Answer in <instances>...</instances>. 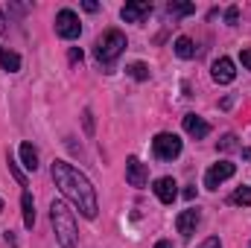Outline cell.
<instances>
[{"mask_svg": "<svg viewBox=\"0 0 251 248\" xmlns=\"http://www.w3.org/2000/svg\"><path fill=\"white\" fill-rule=\"evenodd\" d=\"M85 9H88V12H97V9H100V6H97V3H94V0H85Z\"/></svg>", "mask_w": 251, "mask_h": 248, "instance_id": "cell-26", "label": "cell"}, {"mask_svg": "<svg viewBox=\"0 0 251 248\" xmlns=\"http://www.w3.org/2000/svg\"><path fill=\"white\" fill-rule=\"evenodd\" d=\"M53 181L62 190L64 198H67L85 219H94V216H97V210H100V204H97V190L88 181L85 173H79V170H76L73 164H67V161H56V164H53Z\"/></svg>", "mask_w": 251, "mask_h": 248, "instance_id": "cell-1", "label": "cell"}, {"mask_svg": "<svg viewBox=\"0 0 251 248\" xmlns=\"http://www.w3.org/2000/svg\"><path fill=\"white\" fill-rule=\"evenodd\" d=\"M50 219H53V231H56V240L62 248H76L79 240V231H76V219L70 213V207L64 201H53L50 204Z\"/></svg>", "mask_w": 251, "mask_h": 248, "instance_id": "cell-2", "label": "cell"}, {"mask_svg": "<svg viewBox=\"0 0 251 248\" xmlns=\"http://www.w3.org/2000/svg\"><path fill=\"white\" fill-rule=\"evenodd\" d=\"M155 248H176L173 243H167V240H161V243H155Z\"/></svg>", "mask_w": 251, "mask_h": 248, "instance_id": "cell-29", "label": "cell"}, {"mask_svg": "<svg viewBox=\"0 0 251 248\" xmlns=\"http://www.w3.org/2000/svg\"><path fill=\"white\" fill-rule=\"evenodd\" d=\"M184 131H187L190 137L201 140V137H207V134H210V125L204 123L199 114H187V117H184Z\"/></svg>", "mask_w": 251, "mask_h": 248, "instance_id": "cell-12", "label": "cell"}, {"mask_svg": "<svg viewBox=\"0 0 251 248\" xmlns=\"http://www.w3.org/2000/svg\"><path fill=\"white\" fill-rule=\"evenodd\" d=\"M210 76H213V82L216 85H231L234 79H237V67H234V62L231 59H216L213 62V67H210Z\"/></svg>", "mask_w": 251, "mask_h": 248, "instance_id": "cell-8", "label": "cell"}, {"mask_svg": "<svg viewBox=\"0 0 251 248\" xmlns=\"http://www.w3.org/2000/svg\"><path fill=\"white\" fill-rule=\"evenodd\" d=\"M9 170H12V175H15V178H18V184H21V187H26V178H24V173H21V170H18V164H15V161H12V155H9Z\"/></svg>", "mask_w": 251, "mask_h": 248, "instance_id": "cell-21", "label": "cell"}, {"mask_svg": "<svg viewBox=\"0 0 251 248\" xmlns=\"http://www.w3.org/2000/svg\"><path fill=\"white\" fill-rule=\"evenodd\" d=\"M152 152H155V158H161V161H173V158L181 155V137H178V134H170V131H161V134L152 140Z\"/></svg>", "mask_w": 251, "mask_h": 248, "instance_id": "cell-4", "label": "cell"}, {"mask_svg": "<svg viewBox=\"0 0 251 248\" xmlns=\"http://www.w3.org/2000/svg\"><path fill=\"white\" fill-rule=\"evenodd\" d=\"M176 56H178V59H193V56H196V44L190 41L187 35H181V38L176 41Z\"/></svg>", "mask_w": 251, "mask_h": 248, "instance_id": "cell-16", "label": "cell"}, {"mask_svg": "<svg viewBox=\"0 0 251 248\" xmlns=\"http://www.w3.org/2000/svg\"><path fill=\"white\" fill-rule=\"evenodd\" d=\"M70 62H73V64L82 62V50H76V47H73V50H70Z\"/></svg>", "mask_w": 251, "mask_h": 248, "instance_id": "cell-25", "label": "cell"}, {"mask_svg": "<svg viewBox=\"0 0 251 248\" xmlns=\"http://www.w3.org/2000/svg\"><path fill=\"white\" fill-rule=\"evenodd\" d=\"M155 196H158L164 204H173L176 196H178V184H176V178H170V175L158 178V181H155Z\"/></svg>", "mask_w": 251, "mask_h": 248, "instance_id": "cell-11", "label": "cell"}, {"mask_svg": "<svg viewBox=\"0 0 251 248\" xmlns=\"http://www.w3.org/2000/svg\"><path fill=\"white\" fill-rule=\"evenodd\" d=\"M231 201H234V204H243V207H249L251 204V187H237V190H234V196H231Z\"/></svg>", "mask_w": 251, "mask_h": 248, "instance_id": "cell-17", "label": "cell"}, {"mask_svg": "<svg viewBox=\"0 0 251 248\" xmlns=\"http://www.w3.org/2000/svg\"><path fill=\"white\" fill-rule=\"evenodd\" d=\"M249 248H251V246H249Z\"/></svg>", "mask_w": 251, "mask_h": 248, "instance_id": "cell-31", "label": "cell"}, {"mask_svg": "<svg viewBox=\"0 0 251 248\" xmlns=\"http://www.w3.org/2000/svg\"><path fill=\"white\" fill-rule=\"evenodd\" d=\"M240 59H243V67L251 70V47H249V50H243V56H240Z\"/></svg>", "mask_w": 251, "mask_h": 248, "instance_id": "cell-24", "label": "cell"}, {"mask_svg": "<svg viewBox=\"0 0 251 248\" xmlns=\"http://www.w3.org/2000/svg\"><path fill=\"white\" fill-rule=\"evenodd\" d=\"M225 21H228V24H231V26H234V24H237V21H240V9H237V6H231V9H228V12H225Z\"/></svg>", "mask_w": 251, "mask_h": 248, "instance_id": "cell-22", "label": "cell"}, {"mask_svg": "<svg viewBox=\"0 0 251 248\" xmlns=\"http://www.w3.org/2000/svg\"><path fill=\"white\" fill-rule=\"evenodd\" d=\"M0 32H9V26H6V18H3V12H0Z\"/></svg>", "mask_w": 251, "mask_h": 248, "instance_id": "cell-28", "label": "cell"}, {"mask_svg": "<svg viewBox=\"0 0 251 248\" xmlns=\"http://www.w3.org/2000/svg\"><path fill=\"white\" fill-rule=\"evenodd\" d=\"M184 198H196V187H187L184 190Z\"/></svg>", "mask_w": 251, "mask_h": 248, "instance_id": "cell-27", "label": "cell"}, {"mask_svg": "<svg viewBox=\"0 0 251 248\" xmlns=\"http://www.w3.org/2000/svg\"><path fill=\"white\" fill-rule=\"evenodd\" d=\"M21 161H24V167H26L29 173L38 170V152H35L32 143H21Z\"/></svg>", "mask_w": 251, "mask_h": 248, "instance_id": "cell-13", "label": "cell"}, {"mask_svg": "<svg viewBox=\"0 0 251 248\" xmlns=\"http://www.w3.org/2000/svg\"><path fill=\"white\" fill-rule=\"evenodd\" d=\"M0 64H3L6 73H18V70H21V56L12 53V50H3V53H0Z\"/></svg>", "mask_w": 251, "mask_h": 248, "instance_id": "cell-15", "label": "cell"}, {"mask_svg": "<svg viewBox=\"0 0 251 248\" xmlns=\"http://www.w3.org/2000/svg\"><path fill=\"white\" fill-rule=\"evenodd\" d=\"M149 12H152V3H146V0H134V3H126L120 15H123L126 24H137V21L146 18Z\"/></svg>", "mask_w": 251, "mask_h": 248, "instance_id": "cell-10", "label": "cell"}, {"mask_svg": "<svg viewBox=\"0 0 251 248\" xmlns=\"http://www.w3.org/2000/svg\"><path fill=\"white\" fill-rule=\"evenodd\" d=\"M199 222H201V213H199L196 207H187V210H181V213H178V219H176V225H178V234H181L184 240H190V237L196 234Z\"/></svg>", "mask_w": 251, "mask_h": 248, "instance_id": "cell-9", "label": "cell"}, {"mask_svg": "<svg viewBox=\"0 0 251 248\" xmlns=\"http://www.w3.org/2000/svg\"><path fill=\"white\" fill-rule=\"evenodd\" d=\"M234 173H237V167H234L231 161H219V164H213V167L207 170V175H204V187H207V190H219V184L228 181Z\"/></svg>", "mask_w": 251, "mask_h": 248, "instance_id": "cell-6", "label": "cell"}, {"mask_svg": "<svg viewBox=\"0 0 251 248\" xmlns=\"http://www.w3.org/2000/svg\"><path fill=\"white\" fill-rule=\"evenodd\" d=\"M0 210H3V198H0Z\"/></svg>", "mask_w": 251, "mask_h": 248, "instance_id": "cell-30", "label": "cell"}, {"mask_svg": "<svg viewBox=\"0 0 251 248\" xmlns=\"http://www.w3.org/2000/svg\"><path fill=\"white\" fill-rule=\"evenodd\" d=\"M234 149H240L237 134H225V137L219 140V152H234Z\"/></svg>", "mask_w": 251, "mask_h": 248, "instance_id": "cell-20", "label": "cell"}, {"mask_svg": "<svg viewBox=\"0 0 251 248\" xmlns=\"http://www.w3.org/2000/svg\"><path fill=\"white\" fill-rule=\"evenodd\" d=\"M56 32L67 38V41H73V38H79V32H82V24H79V15L73 12V9H62L59 15H56Z\"/></svg>", "mask_w": 251, "mask_h": 248, "instance_id": "cell-5", "label": "cell"}, {"mask_svg": "<svg viewBox=\"0 0 251 248\" xmlns=\"http://www.w3.org/2000/svg\"><path fill=\"white\" fill-rule=\"evenodd\" d=\"M193 9H196L193 3H170V6H167V12H170L173 18H181V15H193Z\"/></svg>", "mask_w": 251, "mask_h": 248, "instance_id": "cell-18", "label": "cell"}, {"mask_svg": "<svg viewBox=\"0 0 251 248\" xmlns=\"http://www.w3.org/2000/svg\"><path fill=\"white\" fill-rule=\"evenodd\" d=\"M128 73H131L137 82H146V79H149V67H146L143 62H134L131 67H128Z\"/></svg>", "mask_w": 251, "mask_h": 248, "instance_id": "cell-19", "label": "cell"}, {"mask_svg": "<svg viewBox=\"0 0 251 248\" xmlns=\"http://www.w3.org/2000/svg\"><path fill=\"white\" fill-rule=\"evenodd\" d=\"M126 181L131 187H146L149 184V167L140 164L137 158H128L126 161Z\"/></svg>", "mask_w": 251, "mask_h": 248, "instance_id": "cell-7", "label": "cell"}, {"mask_svg": "<svg viewBox=\"0 0 251 248\" xmlns=\"http://www.w3.org/2000/svg\"><path fill=\"white\" fill-rule=\"evenodd\" d=\"M199 248H222V243H219L216 237H207V240H204V243H201Z\"/></svg>", "mask_w": 251, "mask_h": 248, "instance_id": "cell-23", "label": "cell"}, {"mask_svg": "<svg viewBox=\"0 0 251 248\" xmlns=\"http://www.w3.org/2000/svg\"><path fill=\"white\" fill-rule=\"evenodd\" d=\"M126 50V35L120 29H108V32H102L100 38H97V44H94V53H97V59L102 64H111L114 59H120V53Z\"/></svg>", "mask_w": 251, "mask_h": 248, "instance_id": "cell-3", "label": "cell"}, {"mask_svg": "<svg viewBox=\"0 0 251 248\" xmlns=\"http://www.w3.org/2000/svg\"><path fill=\"white\" fill-rule=\"evenodd\" d=\"M21 207H24V225L32 228V225H35V201H32V193L24 190V196H21Z\"/></svg>", "mask_w": 251, "mask_h": 248, "instance_id": "cell-14", "label": "cell"}]
</instances>
